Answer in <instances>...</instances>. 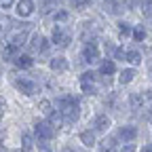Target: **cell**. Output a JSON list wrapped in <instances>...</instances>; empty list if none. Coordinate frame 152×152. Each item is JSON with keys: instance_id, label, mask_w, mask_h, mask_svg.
<instances>
[{"instance_id": "6da1fadb", "label": "cell", "mask_w": 152, "mask_h": 152, "mask_svg": "<svg viewBox=\"0 0 152 152\" xmlns=\"http://www.w3.org/2000/svg\"><path fill=\"white\" fill-rule=\"evenodd\" d=\"M55 108L59 110V114L64 116V123L66 127L74 125L76 121L80 118V99L72 93H66V95H59L55 102Z\"/></svg>"}, {"instance_id": "7a4b0ae2", "label": "cell", "mask_w": 152, "mask_h": 152, "mask_svg": "<svg viewBox=\"0 0 152 152\" xmlns=\"http://www.w3.org/2000/svg\"><path fill=\"white\" fill-rule=\"evenodd\" d=\"M49 38H51V42H53V47H55V49H68V47H70V42H72V38H74V32H72L68 26L53 23Z\"/></svg>"}, {"instance_id": "3957f363", "label": "cell", "mask_w": 152, "mask_h": 152, "mask_svg": "<svg viewBox=\"0 0 152 152\" xmlns=\"http://www.w3.org/2000/svg\"><path fill=\"white\" fill-rule=\"evenodd\" d=\"M53 42H51V38L47 34H42L40 30H34L32 36H30V40H28V51L32 55H47L51 51Z\"/></svg>"}, {"instance_id": "277c9868", "label": "cell", "mask_w": 152, "mask_h": 152, "mask_svg": "<svg viewBox=\"0 0 152 152\" xmlns=\"http://www.w3.org/2000/svg\"><path fill=\"white\" fill-rule=\"evenodd\" d=\"M104 49L102 45L97 42V38H93V40H85L83 42V49H80V57L85 59V64L93 66V64H99L104 57H102Z\"/></svg>"}, {"instance_id": "5b68a950", "label": "cell", "mask_w": 152, "mask_h": 152, "mask_svg": "<svg viewBox=\"0 0 152 152\" xmlns=\"http://www.w3.org/2000/svg\"><path fill=\"white\" fill-rule=\"evenodd\" d=\"M32 131H34V135H36L38 142H51V140L57 137V131H59V129L53 127L47 118H42V121H36V123H34Z\"/></svg>"}, {"instance_id": "8992f818", "label": "cell", "mask_w": 152, "mask_h": 152, "mask_svg": "<svg viewBox=\"0 0 152 152\" xmlns=\"http://www.w3.org/2000/svg\"><path fill=\"white\" fill-rule=\"evenodd\" d=\"M38 13V2L36 0H17L15 7H13V15L21 21H28L34 15Z\"/></svg>"}, {"instance_id": "52a82bcc", "label": "cell", "mask_w": 152, "mask_h": 152, "mask_svg": "<svg viewBox=\"0 0 152 152\" xmlns=\"http://www.w3.org/2000/svg\"><path fill=\"white\" fill-rule=\"evenodd\" d=\"M13 87L17 93L26 95V97H32V95L38 93V83L34 78H30V76H15L13 78Z\"/></svg>"}, {"instance_id": "ba28073f", "label": "cell", "mask_w": 152, "mask_h": 152, "mask_svg": "<svg viewBox=\"0 0 152 152\" xmlns=\"http://www.w3.org/2000/svg\"><path fill=\"white\" fill-rule=\"evenodd\" d=\"M114 135H116V140H118L121 144H135L137 137H140V129H137V125H133V123L118 125Z\"/></svg>"}, {"instance_id": "9c48e42d", "label": "cell", "mask_w": 152, "mask_h": 152, "mask_svg": "<svg viewBox=\"0 0 152 152\" xmlns=\"http://www.w3.org/2000/svg\"><path fill=\"white\" fill-rule=\"evenodd\" d=\"M99 7H102V13L108 15V17H112V19L125 17V13H127L125 0H102Z\"/></svg>"}, {"instance_id": "30bf717a", "label": "cell", "mask_w": 152, "mask_h": 152, "mask_svg": "<svg viewBox=\"0 0 152 152\" xmlns=\"http://www.w3.org/2000/svg\"><path fill=\"white\" fill-rule=\"evenodd\" d=\"M133 26H135V21H131V19H127V17H118V19H114V30H116V36H118V40H121V42L131 40Z\"/></svg>"}, {"instance_id": "8fae6325", "label": "cell", "mask_w": 152, "mask_h": 152, "mask_svg": "<svg viewBox=\"0 0 152 152\" xmlns=\"http://www.w3.org/2000/svg\"><path fill=\"white\" fill-rule=\"evenodd\" d=\"M78 83H80L83 93H87V95H95V93H97V74H95L93 70L83 72L80 78H78Z\"/></svg>"}, {"instance_id": "7c38bea8", "label": "cell", "mask_w": 152, "mask_h": 152, "mask_svg": "<svg viewBox=\"0 0 152 152\" xmlns=\"http://www.w3.org/2000/svg\"><path fill=\"white\" fill-rule=\"evenodd\" d=\"M152 36V30L146 21H137L135 26H133V34H131V42H135V45H144L148 42V38Z\"/></svg>"}, {"instance_id": "4fadbf2b", "label": "cell", "mask_w": 152, "mask_h": 152, "mask_svg": "<svg viewBox=\"0 0 152 152\" xmlns=\"http://www.w3.org/2000/svg\"><path fill=\"white\" fill-rule=\"evenodd\" d=\"M72 17H74V11L66 4V7H55L53 13L49 15V19L53 23H61V26H68L72 21Z\"/></svg>"}, {"instance_id": "5bb4252c", "label": "cell", "mask_w": 152, "mask_h": 152, "mask_svg": "<svg viewBox=\"0 0 152 152\" xmlns=\"http://www.w3.org/2000/svg\"><path fill=\"white\" fill-rule=\"evenodd\" d=\"M144 51L140 47H127L125 49V64L133 66V68H142L144 66Z\"/></svg>"}, {"instance_id": "9a60e30c", "label": "cell", "mask_w": 152, "mask_h": 152, "mask_svg": "<svg viewBox=\"0 0 152 152\" xmlns=\"http://www.w3.org/2000/svg\"><path fill=\"white\" fill-rule=\"evenodd\" d=\"M137 68H133V66H125V68H121L118 70V74H116V83L121 85V87H129L131 83H135V78H137Z\"/></svg>"}, {"instance_id": "2e32d148", "label": "cell", "mask_w": 152, "mask_h": 152, "mask_svg": "<svg viewBox=\"0 0 152 152\" xmlns=\"http://www.w3.org/2000/svg\"><path fill=\"white\" fill-rule=\"evenodd\" d=\"M110 127H112V118L108 116V114H104V112L95 114L91 129H93L95 133H97V135H104V133H108V131H110Z\"/></svg>"}, {"instance_id": "e0dca14e", "label": "cell", "mask_w": 152, "mask_h": 152, "mask_svg": "<svg viewBox=\"0 0 152 152\" xmlns=\"http://www.w3.org/2000/svg\"><path fill=\"white\" fill-rule=\"evenodd\" d=\"M127 104H129L131 110H146L148 108V102H146L144 91H131L127 95Z\"/></svg>"}, {"instance_id": "ac0fdd59", "label": "cell", "mask_w": 152, "mask_h": 152, "mask_svg": "<svg viewBox=\"0 0 152 152\" xmlns=\"http://www.w3.org/2000/svg\"><path fill=\"white\" fill-rule=\"evenodd\" d=\"M97 74L99 76H116L118 74V68H116V59L112 57H104L97 66Z\"/></svg>"}, {"instance_id": "d6986e66", "label": "cell", "mask_w": 152, "mask_h": 152, "mask_svg": "<svg viewBox=\"0 0 152 152\" xmlns=\"http://www.w3.org/2000/svg\"><path fill=\"white\" fill-rule=\"evenodd\" d=\"M49 70L53 74H66L70 70V64H68V59H66L64 55H55V57L49 59Z\"/></svg>"}, {"instance_id": "ffe728a7", "label": "cell", "mask_w": 152, "mask_h": 152, "mask_svg": "<svg viewBox=\"0 0 152 152\" xmlns=\"http://www.w3.org/2000/svg\"><path fill=\"white\" fill-rule=\"evenodd\" d=\"M13 64H15V68H19V70H30V68H34V55L30 53V51H21L15 59H13Z\"/></svg>"}, {"instance_id": "44dd1931", "label": "cell", "mask_w": 152, "mask_h": 152, "mask_svg": "<svg viewBox=\"0 0 152 152\" xmlns=\"http://www.w3.org/2000/svg\"><path fill=\"white\" fill-rule=\"evenodd\" d=\"M78 142H80L85 148H95V146H97V133H95L91 127H89V129H83V131L78 133Z\"/></svg>"}, {"instance_id": "7402d4cb", "label": "cell", "mask_w": 152, "mask_h": 152, "mask_svg": "<svg viewBox=\"0 0 152 152\" xmlns=\"http://www.w3.org/2000/svg\"><path fill=\"white\" fill-rule=\"evenodd\" d=\"M142 21L146 23H152V0H140V4H137V11Z\"/></svg>"}, {"instance_id": "603a6c76", "label": "cell", "mask_w": 152, "mask_h": 152, "mask_svg": "<svg viewBox=\"0 0 152 152\" xmlns=\"http://www.w3.org/2000/svg\"><path fill=\"white\" fill-rule=\"evenodd\" d=\"M21 152H36V135L30 129L21 133Z\"/></svg>"}, {"instance_id": "cb8c5ba5", "label": "cell", "mask_w": 152, "mask_h": 152, "mask_svg": "<svg viewBox=\"0 0 152 152\" xmlns=\"http://www.w3.org/2000/svg\"><path fill=\"white\" fill-rule=\"evenodd\" d=\"M95 0H68V7L74 11V13H85L91 9V4Z\"/></svg>"}, {"instance_id": "d4e9b609", "label": "cell", "mask_w": 152, "mask_h": 152, "mask_svg": "<svg viewBox=\"0 0 152 152\" xmlns=\"http://www.w3.org/2000/svg\"><path fill=\"white\" fill-rule=\"evenodd\" d=\"M11 28H13L11 17H9L7 13H2V11H0V38H2L7 32H11Z\"/></svg>"}, {"instance_id": "484cf974", "label": "cell", "mask_w": 152, "mask_h": 152, "mask_svg": "<svg viewBox=\"0 0 152 152\" xmlns=\"http://www.w3.org/2000/svg\"><path fill=\"white\" fill-rule=\"evenodd\" d=\"M38 110H40L42 114H45V116H49V114L55 110V106H53V102L51 99H47V97H42L40 102H38Z\"/></svg>"}, {"instance_id": "4316f807", "label": "cell", "mask_w": 152, "mask_h": 152, "mask_svg": "<svg viewBox=\"0 0 152 152\" xmlns=\"http://www.w3.org/2000/svg\"><path fill=\"white\" fill-rule=\"evenodd\" d=\"M15 2H17V0H0V11H2V13H9V11H13Z\"/></svg>"}, {"instance_id": "83f0119b", "label": "cell", "mask_w": 152, "mask_h": 152, "mask_svg": "<svg viewBox=\"0 0 152 152\" xmlns=\"http://www.w3.org/2000/svg\"><path fill=\"white\" fill-rule=\"evenodd\" d=\"M118 152H140V148L135 144H121L118 146Z\"/></svg>"}, {"instance_id": "f1b7e54d", "label": "cell", "mask_w": 152, "mask_h": 152, "mask_svg": "<svg viewBox=\"0 0 152 152\" xmlns=\"http://www.w3.org/2000/svg\"><path fill=\"white\" fill-rule=\"evenodd\" d=\"M7 99L2 97V95H0V121H2V116H4V112H7Z\"/></svg>"}, {"instance_id": "f546056e", "label": "cell", "mask_w": 152, "mask_h": 152, "mask_svg": "<svg viewBox=\"0 0 152 152\" xmlns=\"http://www.w3.org/2000/svg\"><path fill=\"white\" fill-rule=\"evenodd\" d=\"M36 152H53L51 148H49V144H45V142H40L36 146Z\"/></svg>"}, {"instance_id": "4dcf8cb0", "label": "cell", "mask_w": 152, "mask_h": 152, "mask_svg": "<svg viewBox=\"0 0 152 152\" xmlns=\"http://www.w3.org/2000/svg\"><path fill=\"white\" fill-rule=\"evenodd\" d=\"M140 152H152V140H150V142H146V144H142Z\"/></svg>"}, {"instance_id": "1f68e13d", "label": "cell", "mask_w": 152, "mask_h": 152, "mask_svg": "<svg viewBox=\"0 0 152 152\" xmlns=\"http://www.w3.org/2000/svg\"><path fill=\"white\" fill-rule=\"evenodd\" d=\"M64 152H78V150H76L74 146H66V148H64Z\"/></svg>"}, {"instance_id": "d6a6232c", "label": "cell", "mask_w": 152, "mask_h": 152, "mask_svg": "<svg viewBox=\"0 0 152 152\" xmlns=\"http://www.w3.org/2000/svg\"><path fill=\"white\" fill-rule=\"evenodd\" d=\"M95 2H97V4H99V2H102V0H95Z\"/></svg>"}]
</instances>
